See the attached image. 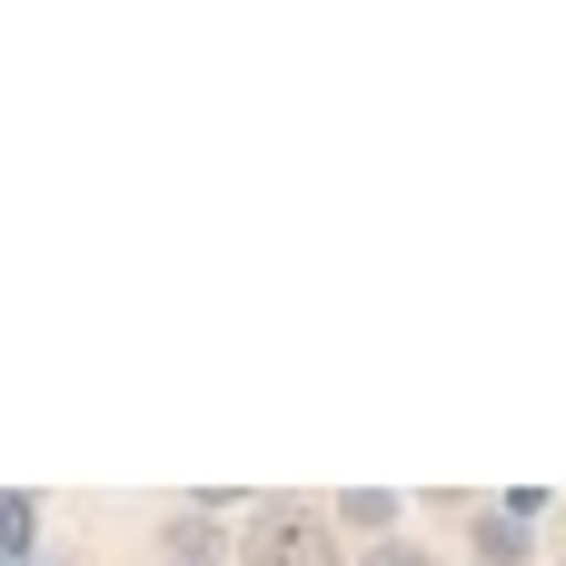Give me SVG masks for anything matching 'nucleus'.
Listing matches in <instances>:
<instances>
[{"label": "nucleus", "instance_id": "nucleus-1", "mask_svg": "<svg viewBox=\"0 0 566 566\" xmlns=\"http://www.w3.org/2000/svg\"><path fill=\"white\" fill-rule=\"evenodd\" d=\"M229 566H348V547H338V527H328L318 497L269 488V497L239 507V527H229Z\"/></svg>", "mask_w": 566, "mask_h": 566}, {"label": "nucleus", "instance_id": "nucleus-2", "mask_svg": "<svg viewBox=\"0 0 566 566\" xmlns=\"http://www.w3.org/2000/svg\"><path fill=\"white\" fill-rule=\"evenodd\" d=\"M239 488H199V497H179L169 517H159V557L169 566H229V527H239Z\"/></svg>", "mask_w": 566, "mask_h": 566}, {"label": "nucleus", "instance_id": "nucleus-3", "mask_svg": "<svg viewBox=\"0 0 566 566\" xmlns=\"http://www.w3.org/2000/svg\"><path fill=\"white\" fill-rule=\"evenodd\" d=\"M318 507H328L338 537H368V547H378V537H408V497H398V488H338V497H318Z\"/></svg>", "mask_w": 566, "mask_h": 566}, {"label": "nucleus", "instance_id": "nucleus-4", "mask_svg": "<svg viewBox=\"0 0 566 566\" xmlns=\"http://www.w3.org/2000/svg\"><path fill=\"white\" fill-rule=\"evenodd\" d=\"M468 566H537V527H517L507 507L468 497Z\"/></svg>", "mask_w": 566, "mask_h": 566}, {"label": "nucleus", "instance_id": "nucleus-5", "mask_svg": "<svg viewBox=\"0 0 566 566\" xmlns=\"http://www.w3.org/2000/svg\"><path fill=\"white\" fill-rule=\"evenodd\" d=\"M40 497L30 488H0V566H40Z\"/></svg>", "mask_w": 566, "mask_h": 566}, {"label": "nucleus", "instance_id": "nucleus-6", "mask_svg": "<svg viewBox=\"0 0 566 566\" xmlns=\"http://www.w3.org/2000/svg\"><path fill=\"white\" fill-rule=\"evenodd\" d=\"M348 566H448L438 547H418V537H378V547H358Z\"/></svg>", "mask_w": 566, "mask_h": 566}, {"label": "nucleus", "instance_id": "nucleus-7", "mask_svg": "<svg viewBox=\"0 0 566 566\" xmlns=\"http://www.w3.org/2000/svg\"><path fill=\"white\" fill-rule=\"evenodd\" d=\"M488 507H507L517 527H547V507H557V497H547V488H507V497H488Z\"/></svg>", "mask_w": 566, "mask_h": 566}, {"label": "nucleus", "instance_id": "nucleus-8", "mask_svg": "<svg viewBox=\"0 0 566 566\" xmlns=\"http://www.w3.org/2000/svg\"><path fill=\"white\" fill-rule=\"evenodd\" d=\"M40 566H50V557H40Z\"/></svg>", "mask_w": 566, "mask_h": 566}]
</instances>
